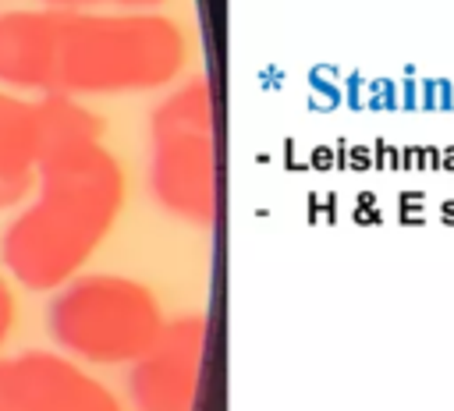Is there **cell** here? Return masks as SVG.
<instances>
[{"label":"cell","mask_w":454,"mask_h":411,"mask_svg":"<svg viewBox=\"0 0 454 411\" xmlns=\"http://www.w3.org/2000/svg\"><path fill=\"white\" fill-rule=\"evenodd\" d=\"M419 170H440V149L436 145H419Z\"/></svg>","instance_id":"13"},{"label":"cell","mask_w":454,"mask_h":411,"mask_svg":"<svg viewBox=\"0 0 454 411\" xmlns=\"http://www.w3.org/2000/svg\"><path fill=\"white\" fill-rule=\"evenodd\" d=\"M440 170H454V145L440 149Z\"/></svg>","instance_id":"18"},{"label":"cell","mask_w":454,"mask_h":411,"mask_svg":"<svg viewBox=\"0 0 454 411\" xmlns=\"http://www.w3.org/2000/svg\"><path fill=\"white\" fill-rule=\"evenodd\" d=\"M163 322L156 294L121 273H78L46 305L50 340L92 365L135 361L160 337Z\"/></svg>","instance_id":"4"},{"label":"cell","mask_w":454,"mask_h":411,"mask_svg":"<svg viewBox=\"0 0 454 411\" xmlns=\"http://www.w3.org/2000/svg\"><path fill=\"white\" fill-rule=\"evenodd\" d=\"M43 131L35 99L0 92V209L21 206L35 188Z\"/></svg>","instance_id":"7"},{"label":"cell","mask_w":454,"mask_h":411,"mask_svg":"<svg viewBox=\"0 0 454 411\" xmlns=\"http://www.w3.org/2000/svg\"><path fill=\"white\" fill-rule=\"evenodd\" d=\"M14 315H18V305H14V291H11L7 276L0 273V347H4V344H7V337H11Z\"/></svg>","instance_id":"9"},{"label":"cell","mask_w":454,"mask_h":411,"mask_svg":"<svg viewBox=\"0 0 454 411\" xmlns=\"http://www.w3.org/2000/svg\"><path fill=\"white\" fill-rule=\"evenodd\" d=\"M35 198L0 234L4 269L28 291H57L82 273L124 209V167L99 142L46 145Z\"/></svg>","instance_id":"1"},{"label":"cell","mask_w":454,"mask_h":411,"mask_svg":"<svg viewBox=\"0 0 454 411\" xmlns=\"http://www.w3.org/2000/svg\"><path fill=\"white\" fill-rule=\"evenodd\" d=\"M380 167H401V163H397V149L380 145Z\"/></svg>","instance_id":"15"},{"label":"cell","mask_w":454,"mask_h":411,"mask_svg":"<svg viewBox=\"0 0 454 411\" xmlns=\"http://www.w3.org/2000/svg\"><path fill=\"white\" fill-rule=\"evenodd\" d=\"M11 372L18 411H121L114 393L67 354L25 351L11 358Z\"/></svg>","instance_id":"6"},{"label":"cell","mask_w":454,"mask_h":411,"mask_svg":"<svg viewBox=\"0 0 454 411\" xmlns=\"http://www.w3.org/2000/svg\"><path fill=\"white\" fill-rule=\"evenodd\" d=\"M397 163L404 167V170H411V167H419V149H401V156H397Z\"/></svg>","instance_id":"14"},{"label":"cell","mask_w":454,"mask_h":411,"mask_svg":"<svg viewBox=\"0 0 454 411\" xmlns=\"http://www.w3.org/2000/svg\"><path fill=\"white\" fill-rule=\"evenodd\" d=\"M419 106L422 110H436V78H426V81H419Z\"/></svg>","instance_id":"12"},{"label":"cell","mask_w":454,"mask_h":411,"mask_svg":"<svg viewBox=\"0 0 454 411\" xmlns=\"http://www.w3.org/2000/svg\"><path fill=\"white\" fill-rule=\"evenodd\" d=\"M419 85L415 81H404V99H401V106H419Z\"/></svg>","instance_id":"16"},{"label":"cell","mask_w":454,"mask_h":411,"mask_svg":"<svg viewBox=\"0 0 454 411\" xmlns=\"http://www.w3.org/2000/svg\"><path fill=\"white\" fill-rule=\"evenodd\" d=\"M206 315H177L163 322L145 354L131 361L128 393L135 411H195L206 358Z\"/></svg>","instance_id":"5"},{"label":"cell","mask_w":454,"mask_h":411,"mask_svg":"<svg viewBox=\"0 0 454 411\" xmlns=\"http://www.w3.org/2000/svg\"><path fill=\"white\" fill-rule=\"evenodd\" d=\"M184 64L188 35L167 14L53 7L46 92L74 99L149 92L170 85Z\"/></svg>","instance_id":"2"},{"label":"cell","mask_w":454,"mask_h":411,"mask_svg":"<svg viewBox=\"0 0 454 411\" xmlns=\"http://www.w3.org/2000/svg\"><path fill=\"white\" fill-rule=\"evenodd\" d=\"M0 411H18V400H14V372H11V358H0Z\"/></svg>","instance_id":"10"},{"label":"cell","mask_w":454,"mask_h":411,"mask_svg":"<svg viewBox=\"0 0 454 411\" xmlns=\"http://www.w3.org/2000/svg\"><path fill=\"white\" fill-rule=\"evenodd\" d=\"M436 110L454 113V81L450 78H436Z\"/></svg>","instance_id":"11"},{"label":"cell","mask_w":454,"mask_h":411,"mask_svg":"<svg viewBox=\"0 0 454 411\" xmlns=\"http://www.w3.org/2000/svg\"><path fill=\"white\" fill-rule=\"evenodd\" d=\"M149 188L163 213L209 230L220 213L216 103L206 74L174 89L149 120Z\"/></svg>","instance_id":"3"},{"label":"cell","mask_w":454,"mask_h":411,"mask_svg":"<svg viewBox=\"0 0 454 411\" xmlns=\"http://www.w3.org/2000/svg\"><path fill=\"white\" fill-rule=\"evenodd\" d=\"M440 220H443L447 227H454V198H443V206H440Z\"/></svg>","instance_id":"17"},{"label":"cell","mask_w":454,"mask_h":411,"mask_svg":"<svg viewBox=\"0 0 454 411\" xmlns=\"http://www.w3.org/2000/svg\"><path fill=\"white\" fill-rule=\"evenodd\" d=\"M46 7H64V11H96V7H117V11H149L167 0H43Z\"/></svg>","instance_id":"8"}]
</instances>
